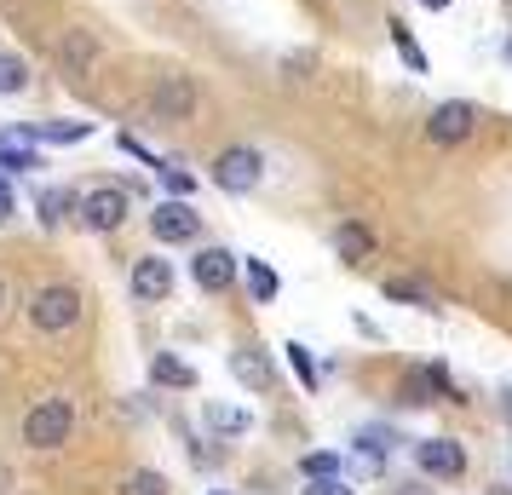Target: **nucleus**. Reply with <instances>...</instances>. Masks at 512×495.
Instances as JSON below:
<instances>
[{
  "mask_svg": "<svg viewBox=\"0 0 512 495\" xmlns=\"http://www.w3.org/2000/svg\"><path fill=\"white\" fill-rule=\"evenodd\" d=\"M127 213H133V196H127V185H93L75 196V219H81V231H98L110 236L127 225Z\"/></svg>",
  "mask_w": 512,
  "mask_h": 495,
  "instance_id": "obj_1",
  "label": "nucleus"
},
{
  "mask_svg": "<svg viewBox=\"0 0 512 495\" xmlns=\"http://www.w3.org/2000/svg\"><path fill=\"white\" fill-rule=\"evenodd\" d=\"M29 323L41 334H64L81 323V288L70 283H47V288H35L29 294Z\"/></svg>",
  "mask_w": 512,
  "mask_h": 495,
  "instance_id": "obj_2",
  "label": "nucleus"
},
{
  "mask_svg": "<svg viewBox=\"0 0 512 495\" xmlns=\"http://www.w3.org/2000/svg\"><path fill=\"white\" fill-rule=\"evenodd\" d=\"M259 179H265V156H259L254 144H231V150L213 156V185L225 190V196H248Z\"/></svg>",
  "mask_w": 512,
  "mask_h": 495,
  "instance_id": "obj_3",
  "label": "nucleus"
},
{
  "mask_svg": "<svg viewBox=\"0 0 512 495\" xmlns=\"http://www.w3.org/2000/svg\"><path fill=\"white\" fill-rule=\"evenodd\" d=\"M472 133H478V104H466V98H443L426 116V144H438V150H455Z\"/></svg>",
  "mask_w": 512,
  "mask_h": 495,
  "instance_id": "obj_4",
  "label": "nucleus"
},
{
  "mask_svg": "<svg viewBox=\"0 0 512 495\" xmlns=\"http://www.w3.org/2000/svg\"><path fill=\"white\" fill-rule=\"evenodd\" d=\"M70 426H75L70 403L47 398V403H35V409L24 415V444L29 449H58V444H70Z\"/></svg>",
  "mask_w": 512,
  "mask_h": 495,
  "instance_id": "obj_5",
  "label": "nucleus"
},
{
  "mask_svg": "<svg viewBox=\"0 0 512 495\" xmlns=\"http://www.w3.org/2000/svg\"><path fill=\"white\" fill-rule=\"evenodd\" d=\"M150 116L162 121V127H185L196 116V81L190 75H162L156 93H150Z\"/></svg>",
  "mask_w": 512,
  "mask_h": 495,
  "instance_id": "obj_6",
  "label": "nucleus"
},
{
  "mask_svg": "<svg viewBox=\"0 0 512 495\" xmlns=\"http://www.w3.org/2000/svg\"><path fill=\"white\" fill-rule=\"evenodd\" d=\"M150 231H156V242H196L202 236V213L190 208L185 196H167L162 208L150 213Z\"/></svg>",
  "mask_w": 512,
  "mask_h": 495,
  "instance_id": "obj_7",
  "label": "nucleus"
},
{
  "mask_svg": "<svg viewBox=\"0 0 512 495\" xmlns=\"http://www.w3.org/2000/svg\"><path fill=\"white\" fill-rule=\"evenodd\" d=\"M236 271H242V260H236L231 248H202V254L190 260V277H196L202 294H225V288L236 283Z\"/></svg>",
  "mask_w": 512,
  "mask_h": 495,
  "instance_id": "obj_8",
  "label": "nucleus"
},
{
  "mask_svg": "<svg viewBox=\"0 0 512 495\" xmlns=\"http://www.w3.org/2000/svg\"><path fill=\"white\" fill-rule=\"evenodd\" d=\"M58 64H64V75L70 81H87L98 64V41H93V29H64L58 35Z\"/></svg>",
  "mask_w": 512,
  "mask_h": 495,
  "instance_id": "obj_9",
  "label": "nucleus"
},
{
  "mask_svg": "<svg viewBox=\"0 0 512 495\" xmlns=\"http://www.w3.org/2000/svg\"><path fill=\"white\" fill-rule=\"evenodd\" d=\"M167 294H173V265H167L162 254H144V260L133 265V300H144V306H162Z\"/></svg>",
  "mask_w": 512,
  "mask_h": 495,
  "instance_id": "obj_10",
  "label": "nucleus"
},
{
  "mask_svg": "<svg viewBox=\"0 0 512 495\" xmlns=\"http://www.w3.org/2000/svg\"><path fill=\"white\" fill-rule=\"evenodd\" d=\"M415 461H420V472H432V478H461L466 449L455 444V438H426V444H415Z\"/></svg>",
  "mask_w": 512,
  "mask_h": 495,
  "instance_id": "obj_11",
  "label": "nucleus"
},
{
  "mask_svg": "<svg viewBox=\"0 0 512 495\" xmlns=\"http://www.w3.org/2000/svg\"><path fill=\"white\" fill-rule=\"evenodd\" d=\"M231 375L248 386V392H271L277 386V369H271V357L259 352V346H236L231 352Z\"/></svg>",
  "mask_w": 512,
  "mask_h": 495,
  "instance_id": "obj_12",
  "label": "nucleus"
},
{
  "mask_svg": "<svg viewBox=\"0 0 512 495\" xmlns=\"http://www.w3.org/2000/svg\"><path fill=\"white\" fill-rule=\"evenodd\" d=\"M334 254L346 265H369L374 260V231L363 225V219H346L340 231H334Z\"/></svg>",
  "mask_w": 512,
  "mask_h": 495,
  "instance_id": "obj_13",
  "label": "nucleus"
},
{
  "mask_svg": "<svg viewBox=\"0 0 512 495\" xmlns=\"http://www.w3.org/2000/svg\"><path fill=\"white\" fill-rule=\"evenodd\" d=\"M29 144H81L93 139V121H35V127H18Z\"/></svg>",
  "mask_w": 512,
  "mask_h": 495,
  "instance_id": "obj_14",
  "label": "nucleus"
},
{
  "mask_svg": "<svg viewBox=\"0 0 512 495\" xmlns=\"http://www.w3.org/2000/svg\"><path fill=\"white\" fill-rule=\"evenodd\" d=\"M392 449H397L392 426H363V432H357V461H363V472H380Z\"/></svg>",
  "mask_w": 512,
  "mask_h": 495,
  "instance_id": "obj_15",
  "label": "nucleus"
},
{
  "mask_svg": "<svg viewBox=\"0 0 512 495\" xmlns=\"http://www.w3.org/2000/svg\"><path fill=\"white\" fill-rule=\"evenodd\" d=\"M0 167H6V173H35V167H41V144H29L18 127L0 133Z\"/></svg>",
  "mask_w": 512,
  "mask_h": 495,
  "instance_id": "obj_16",
  "label": "nucleus"
},
{
  "mask_svg": "<svg viewBox=\"0 0 512 495\" xmlns=\"http://www.w3.org/2000/svg\"><path fill=\"white\" fill-rule=\"evenodd\" d=\"M150 380H156V386H179V392H190V386H196V369H190L185 357L156 352L150 357Z\"/></svg>",
  "mask_w": 512,
  "mask_h": 495,
  "instance_id": "obj_17",
  "label": "nucleus"
},
{
  "mask_svg": "<svg viewBox=\"0 0 512 495\" xmlns=\"http://www.w3.org/2000/svg\"><path fill=\"white\" fill-rule=\"evenodd\" d=\"M380 294H386V300H397V306H438V300H432V288L426 283H415V277H386V283H380Z\"/></svg>",
  "mask_w": 512,
  "mask_h": 495,
  "instance_id": "obj_18",
  "label": "nucleus"
},
{
  "mask_svg": "<svg viewBox=\"0 0 512 495\" xmlns=\"http://www.w3.org/2000/svg\"><path fill=\"white\" fill-rule=\"evenodd\" d=\"M386 29H392V47H397V58H403L409 70H415V75H426V70H432V64H426V52H420V41L409 35V24H403V18H392Z\"/></svg>",
  "mask_w": 512,
  "mask_h": 495,
  "instance_id": "obj_19",
  "label": "nucleus"
},
{
  "mask_svg": "<svg viewBox=\"0 0 512 495\" xmlns=\"http://www.w3.org/2000/svg\"><path fill=\"white\" fill-rule=\"evenodd\" d=\"M242 265H248V294H254L259 306H271V300H277V294H282L277 271H271V265H265V260H242Z\"/></svg>",
  "mask_w": 512,
  "mask_h": 495,
  "instance_id": "obj_20",
  "label": "nucleus"
},
{
  "mask_svg": "<svg viewBox=\"0 0 512 495\" xmlns=\"http://www.w3.org/2000/svg\"><path fill=\"white\" fill-rule=\"evenodd\" d=\"M70 202H75L70 190H41V196H35V219H41V231H58Z\"/></svg>",
  "mask_w": 512,
  "mask_h": 495,
  "instance_id": "obj_21",
  "label": "nucleus"
},
{
  "mask_svg": "<svg viewBox=\"0 0 512 495\" xmlns=\"http://www.w3.org/2000/svg\"><path fill=\"white\" fill-rule=\"evenodd\" d=\"M29 93V64L18 52H0V98H18Z\"/></svg>",
  "mask_w": 512,
  "mask_h": 495,
  "instance_id": "obj_22",
  "label": "nucleus"
},
{
  "mask_svg": "<svg viewBox=\"0 0 512 495\" xmlns=\"http://www.w3.org/2000/svg\"><path fill=\"white\" fill-rule=\"evenodd\" d=\"M282 352H288V363H294V375H300L305 392H317V386H323V375H317V363H311V352H305L300 340H288Z\"/></svg>",
  "mask_w": 512,
  "mask_h": 495,
  "instance_id": "obj_23",
  "label": "nucleus"
},
{
  "mask_svg": "<svg viewBox=\"0 0 512 495\" xmlns=\"http://www.w3.org/2000/svg\"><path fill=\"white\" fill-rule=\"evenodd\" d=\"M208 426H213V432H225V438H236V432H248V409H225V403H208Z\"/></svg>",
  "mask_w": 512,
  "mask_h": 495,
  "instance_id": "obj_24",
  "label": "nucleus"
},
{
  "mask_svg": "<svg viewBox=\"0 0 512 495\" xmlns=\"http://www.w3.org/2000/svg\"><path fill=\"white\" fill-rule=\"evenodd\" d=\"M300 472L305 478H340V455H334V449H311L300 461Z\"/></svg>",
  "mask_w": 512,
  "mask_h": 495,
  "instance_id": "obj_25",
  "label": "nucleus"
},
{
  "mask_svg": "<svg viewBox=\"0 0 512 495\" xmlns=\"http://www.w3.org/2000/svg\"><path fill=\"white\" fill-rule=\"evenodd\" d=\"M156 179H162V185L173 190V196H185V202H190V190H196V179H190V173H185L179 162H156Z\"/></svg>",
  "mask_w": 512,
  "mask_h": 495,
  "instance_id": "obj_26",
  "label": "nucleus"
},
{
  "mask_svg": "<svg viewBox=\"0 0 512 495\" xmlns=\"http://www.w3.org/2000/svg\"><path fill=\"white\" fill-rule=\"evenodd\" d=\"M121 495H167V478L162 472H133V478L121 484Z\"/></svg>",
  "mask_w": 512,
  "mask_h": 495,
  "instance_id": "obj_27",
  "label": "nucleus"
},
{
  "mask_svg": "<svg viewBox=\"0 0 512 495\" xmlns=\"http://www.w3.org/2000/svg\"><path fill=\"white\" fill-rule=\"evenodd\" d=\"M305 495H351V490L340 484V478H311V484H305Z\"/></svg>",
  "mask_w": 512,
  "mask_h": 495,
  "instance_id": "obj_28",
  "label": "nucleus"
},
{
  "mask_svg": "<svg viewBox=\"0 0 512 495\" xmlns=\"http://www.w3.org/2000/svg\"><path fill=\"white\" fill-rule=\"evenodd\" d=\"M6 219H12V185L0 179V225H6Z\"/></svg>",
  "mask_w": 512,
  "mask_h": 495,
  "instance_id": "obj_29",
  "label": "nucleus"
},
{
  "mask_svg": "<svg viewBox=\"0 0 512 495\" xmlns=\"http://www.w3.org/2000/svg\"><path fill=\"white\" fill-rule=\"evenodd\" d=\"M397 495H432L426 484H397Z\"/></svg>",
  "mask_w": 512,
  "mask_h": 495,
  "instance_id": "obj_30",
  "label": "nucleus"
},
{
  "mask_svg": "<svg viewBox=\"0 0 512 495\" xmlns=\"http://www.w3.org/2000/svg\"><path fill=\"white\" fill-rule=\"evenodd\" d=\"M415 6H426V12H449V0H415Z\"/></svg>",
  "mask_w": 512,
  "mask_h": 495,
  "instance_id": "obj_31",
  "label": "nucleus"
},
{
  "mask_svg": "<svg viewBox=\"0 0 512 495\" xmlns=\"http://www.w3.org/2000/svg\"><path fill=\"white\" fill-rule=\"evenodd\" d=\"M0 306H6V283H0Z\"/></svg>",
  "mask_w": 512,
  "mask_h": 495,
  "instance_id": "obj_32",
  "label": "nucleus"
},
{
  "mask_svg": "<svg viewBox=\"0 0 512 495\" xmlns=\"http://www.w3.org/2000/svg\"><path fill=\"white\" fill-rule=\"evenodd\" d=\"M507 58H512V41H507Z\"/></svg>",
  "mask_w": 512,
  "mask_h": 495,
  "instance_id": "obj_33",
  "label": "nucleus"
},
{
  "mask_svg": "<svg viewBox=\"0 0 512 495\" xmlns=\"http://www.w3.org/2000/svg\"><path fill=\"white\" fill-rule=\"evenodd\" d=\"M213 495H225V490H213Z\"/></svg>",
  "mask_w": 512,
  "mask_h": 495,
  "instance_id": "obj_34",
  "label": "nucleus"
}]
</instances>
